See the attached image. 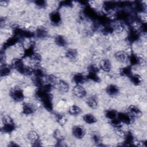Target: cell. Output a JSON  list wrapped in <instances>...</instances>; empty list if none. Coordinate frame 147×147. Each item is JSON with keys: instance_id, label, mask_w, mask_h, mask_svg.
I'll list each match as a JSON object with an SVG mask.
<instances>
[{"instance_id": "1", "label": "cell", "mask_w": 147, "mask_h": 147, "mask_svg": "<svg viewBox=\"0 0 147 147\" xmlns=\"http://www.w3.org/2000/svg\"><path fill=\"white\" fill-rule=\"evenodd\" d=\"M117 118L123 124L130 125L133 122V118L131 117L127 112H120L117 113Z\"/></svg>"}, {"instance_id": "2", "label": "cell", "mask_w": 147, "mask_h": 147, "mask_svg": "<svg viewBox=\"0 0 147 147\" xmlns=\"http://www.w3.org/2000/svg\"><path fill=\"white\" fill-rule=\"evenodd\" d=\"M11 98L17 102H20L24 100V94L22 90L19 88H14L10 91Z\"/></svg>"}, {"instance_id": "3", "label": "cell", "mask_w": 147, "mask_h": 147, "mask_svg": "<svg viewBox=\"0 0 147 147\" xmlns=\"http://www.w3.org/2000/svg\"><path fill=\"white\" fill-rule=\"evenodd\" d=\"M72 93L78 98H83L86 95L87 92L85 88L80 84H76L72 88Z\"/></svg>"}, {"instance_id": "4", "label": "cell", "mask_w": 147, "mask_h": 147, "mask_svg": "<svg viewBox=\"0 0 147 147\" xmlns=\"http://www.w3.org/2000/svg\"><path fill=\"white\" fill-rule=\"evenodd\" d=\"M127 113L133 118H139L142 116V111L141 110L134 105H130L128 107L127 109Z\"/></svg>"}, {"instance_id": "5", "label": "cell", "mask_w": 147, "mask_h": 147, "mask_svg": "<svg viewBox=\"0 0 147 147\" xmlns=\"http://www.w3.org/2000/svg\"><path fill=\"white\" fill-rule=\"evenodd\" d=\"M130 54L125 51H119L115 54V59L121 63H126L129 61Z\"/></svg>"}, {"instance_id": "6", "label": "cell", "mask_w": 147, "mask_h": 147, "mask_svg": "<svg viewBox=\"0 0 147 147\" xmlns=\"http://www.w3.org/2000/svg\"><path fill=\"white\" fill-rule=\"evenodd\" d=\"M72 132L74 136L78 139L82 138L85 134V130L83 127L80 125H76L72 127Z\"/></svg>"}, {"instance_id": "7", "label": "cell", "mask_w": 147, "mask_h": 147, "mask_svg": "<svg viewBox=\"0 0 147 147\" xmlns=\"http://www.w3.org/2000/svg\"><path fill=\"white\" fill-rule=\"evenodd\" d=\"M99 68L104 72H108L111 71L112 65L110 61L107 59H102L99 63Z\"/></svg>"}, {"instance_id": "8", "label": "cell", "mask_w": 147, "mask_h": 147, "mask_svg": "<svg viewBox=\"0 0 147 147\" xmlns=\"http://www.w3.org/2000/svg\"><path fill=\"white\" fill-rule=\"evenodd\" d=\"M50 21L52 24L54 25L59 24L61 21V16L60 13L58 11H54L52 12L49 16Z\"/></svg>"}, {"instance_id": "9", "label": "cell", "mask_w": 147, "mask_h": 147, "mask_svg": "<svg viewBox=\"0 0 147 147\" xmlns=\"http://www.w3.org/2000/svg\"><path fill=\"white\" fill-rule=\"evenodd\" d=\"M72 79L73 82L76 84L82 85V84L86 82V78L83 74L80 73H77L74 75Z\"/></svg>"}, {"instance_id": "10", "label": "cell", "mask_w": 147, "mask_h": 147, "mask_svg": "<svg viewBox=\"0 0 147 147\" xmlns=\"http://www.w3.org/2000/svg\"><path fill=\"white\" fill-rule=\"evenodd\" d=\"M35 111L34 106L28 103H25L22 106V112L24 114L30 115L33 114Z\"/></svg>"}, {"instance_id": "11", "label": "cell", "mask_w": 147, "mask_h": 147, "mask_svg": "<svg viewBox=\"0 0 147 147\" xmlns=\"http://www.w3.org/2000/svg\"><path fill=\"white\" fill-rule=\"evenodd\" d=\"M106 92L110 96H115L119 92V88L115 84H110L106 88Z\"/></svg>"}, {"instance_id": "12", "label": "cell", "mask_w": 147, "mask_h": 147, "mask_svg": "<svg viewBox=\"0 0 147 147\" xmlns=\"http://www.w3.org/2000/svg\"><path fill=\"white\" fill-rule=\"evenodd\" d=\"M18 71L24 75L28 76L34 73V69L32 67L25 65L24 64L18 70Z\"/></svg>"}, {"instance_id": "13", "label": "cell", "mask_w": 147, "mask_h": 147, "mask_svg": "<svg viewBox=\"0 0 147 147\" xmlns=\"http://www.w3.org/2000/svg\"><path fill=\"white\" fill-rule=\"evenodd\" d=\"M83 121L88 124H93L96 123L97 121V119L96 118V117L93 114L90 113L84 114L83 117Z\"/></svg>"}, {"instance_id": "14", "label": "cell", "mask_w": 147, "mask_h": 147, "mask_svg": "<svg viewBox=\"0 0 147 147\" xmlns=\"http://www.w3.org/2000/svg\"><path fill=\"white\" fill-rule=\"evenodd\" d=\"M117 5L118 4H117L116 2L113 1H107L104 2L103 4V8L106 11L109 12L113 10Z\"/></svg>"}, {"instance_id": "15", "label": "cell", "mask_w": 147, "mask_h": 147, "mask_svg": "<svg viewBox=\"0 0 147 147\" xmlns=\"http://www.w3.org/2000/svg\"><path fill=\"white\" fill-rule=\"evenodd\" d=\"M28 139L29 141L33 143H36L38 142L39 140V136L38 134L34 131H30L28 133L27 135Z\"/></svg>"}, {"instance_id": "16", "label": "cell", "mask_w": 147, "mask_h": 147, "mask_svg": "<svg viewBox=\"0 0 147 147\" xmlns=\"http://www.w3.org/2000/svg\"><path fill=\"white\" fill-rule=\"evenodd\" d=\"M82 112L81 109L76 105H72L68 109V113L72 115H78Z\"/></svg>"}, {"instance_id": "17", "label": "cell", "mask_w": 147, "mask_h": 147, "mask_svg": "<svg viewBox=\"0 0 147 147\" xmlns=\"http://www.w3.org/2000/svg\"><path fill=\"white\" fill-rule=\"evenodd\" d=\"M130 80L131 82L136 86H138L141 84L142 82V78L138 74H132L130 76Z\"/></svg>"}, {"instance_id": "18", "label": "cell", "mask_w": 147, "mask_h": 147, "mask_svg": "<svg viewBox=\"0 0 147 147\" xmlns=\"http://www.w3.org/2000/svg\"><path fill=\"white\" fill-rule=\"evenodd\" d=\"M55 42L60 47H64L67 45V40L62 36H57L55 38Z\"/></svg>"}, {"instance_id": "19", "label": "cell", "mask_w": 147, "mask_h": 147, "mask_svg": "<svg viewBox=\"0 0 147 147\" xmlns=\"http://www.w3.org/2000/svg\"><path fill=\"white\" fill-rule=\"evenodd\" d=\"M36 35L39 38H44L48 36V32L44 28H39L36 30Z\"/></svg>"}, {"instance_id": "20", "label": "cell", "mask_w": 147, "mask_h": 147, "mask_svg": "<svg viewBox=\"0 0 147 147\" xmlns=\"http://www.w3.org/2000/svg\"><path fill=\"white\" fill-rule=\"evenodd\" d=\"M105 116L106 117L110 119H113L115 118H117V113L115 110L113 109H110V110H107L105 111Z\"/></svg>"}, {"instance_id": "21", "label": "cell", "mask_w": 147, "mask_h": 147, "mask_svg": "<svg viewBox=\"0 0 147 147\" xmlns=\"http://www.w3.org/2000/svg\"><path fill=\"white\" fill-rule=\"evenodd\" d=\"M120 73L122 75L124 76H127L130 77L132 75V71H131V68L130 66H126L123 68H122L121 71Z\"/></svg>"}, {"instance_id": "22", "label": "cell", "mask_w": 147, "mask_h": 147, "mask_svg": "<svg viewBox=\"0 0 147 147\" xmlns=\"http://www.w3.org/2000/svg\"><path fill=\"white\" fill-rule=\"evenodd\" d=\"M77 54H78L77 51L75 49H69L67 51V52L65 53V56L68 59L73 60L76 57Z\"/></svg>"}, {"instance_id": "23", "label": "cell", "mask_w": 147, "mask_h": 147, "mask_svg": "<svg viewBox=\"0 0 147 147\" xmlns=\"http://www.w3.org/2000/svg\"><path fill=\"white\" fill-rule=\"evenodd\" d=\"M87 105L91 107V109H96L98 105V103L97 101L96 100V99L94 97H90L87 99Z\"/></svg>"}, {"instance_id": "24", "label": "cell", "mask_w": 147, "mask_h": 147, "mask_svg": "<svg viewBox=\"0 0 147 147\" xmlns=\"http://www.w3.org/2000/svg\"><path fill=\"white\" fill-rule=\"evenodd\" d=\"M86 78L87 79L91 80L92 81H94L95 82H99L100 80L99 77L98 75V73H96V72H88Z\"/></svg>"}, {"instance_id": "25", "label": "cell", "mask_w": 147, "mask_h": 147, "mask_svg": "<svg viewBox=\"0 0 147 147\" xmlns=\"http://www.w3.org/2000/svg\"><path fill=\"white\" fill-rule=\"evenodd\" d=\"M14 123H6L3 124V126L2 128V130L6 133H10L14 129Z\"/></svg>"}, {"instance_id": "26", "label": "cell", "mask_w": 147, "mask_h": 147, "mask_svg": "<svg viewBox=\"0 0 147 147\" xmlns=\"http://www.w3.org/2000/svg\"><path fill=\"white\" fill-rule=\"evenodd\" d=\"M11 72V68L9 66L4 65L3 66H1V76H5L6 75H8Z\"/></svg>"}, {"instance_id": "27", "label": "cell", "mask_w": 147, "mask_h": 147, "mask_svg": "<svg viewBox=\"0 0 147 147\" xmlns=\"http://www.w3.org/2000/svg\"><path fill=\"white\" fill-rule=\"evenodd\" d=\"M110 124L115 128L119 129L121 128L122 126V123L117 118H115L113 119L110 120Z\"/></svg>"}, {"instance_id": "28", "label": "cell", "mask_w": 147, "mask_h": 147, "mask_svg": "<svg viewBox=\"0 0 147 147\" xmlns=\"http://www.w3.org/2000/svg\"><path fill=\"white\" fill-rule=\"evenodd\" d=\"M57 122L61 125H64L67 121V118L64 115H59L57 117Z\"/></svg>"}, {"instance_id": "29", "label": "cell", "mask_w": 147, "mask_h": 147, "mask_svg": "<svg viewBox=\"0 0 147 147\" xmlns=\"http://www.w3.org/2000/svg\"><path fill=\"white\" fill-rule=\"evenodd\" d=\"M2 123L3 124H6V123H14V122L13 121V119L9 115H5L2 118Z\"/></svg>"}, {"instance_id": "30", "label": "cell", "mask_w": 147, "mask_h": 147, "mask_svg": "<svg viewBox=\"0 0 147 147\" xmlns=\"http://www.w3.org/2000/svg\"><path fill=\"white\" fill-rule=\"evenodd\" d=\"M34 3L37 6H38V7H40V8L44 7L46 6V2L44 1H41V0L36 1L34 2Z\"/></svg>"}, {"instance_id": "31", "label": "cell", "mask_w": 147, "mask_h": 147, "mask_svg": "<svg viewBox=\"0 0 147 147\" xmlns=\"http://www.w3.org/2000/svg\"><path fill=\"white\" fill-rule=\"evenodd\" d=\"M92 138L94 142L95 143H99L100 142V137L97 134H92Z\"/></svg>"}]
</instances>
